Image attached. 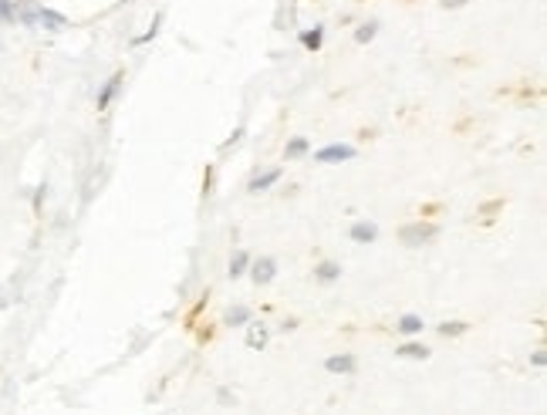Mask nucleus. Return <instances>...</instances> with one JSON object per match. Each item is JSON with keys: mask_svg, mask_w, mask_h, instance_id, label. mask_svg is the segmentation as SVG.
<instances>
[{"mask_svg": "<svg viewBox=\"0 0 547 415\" xmlns=\"http://www.w3.org/2000/svg\"><path fill=\"white\" fill-rule=\"evenodd\" d=\"M324 368H328L331 375H355V368H358V358H355L351 351H341V355H331V358H324Z\"/></svg>", "mask_w": 547, "mask_h": 415, "instance_id": "5", "label": "nucleus"}, {"mask_svg": "<svg viewBox=\"0 0 547 415\" xmlns=\"http://www.w3.org/2000/svg\"><path fill=\"white\" fill-rule=\"evenodd\" d=\"M247 274H250V281H254L257 287H267L274 277H277V260L274 257L250 260V270H247Z\"/></svg>", "mask_w": 547, "mask_h": 415, "instance_id": "3", "label": "nucleus"}, {"mask_svg": "<svg viewBox=\"0 0 547 415\" xmlns=\"http://www.w3.org/2000/svg\"><path fill=\"white\" fill-rule=\"evenodd\" d=\"M267 337H270L267 324H250V331H247V348H250V351H263V348H267Z\"/></svg>", "mask_w": 547, "mask_h": 415, "instance_id": "12", "label": "nucleus"}, {"mask_svg": "<svg viewBox=\"0 0 547 415\" xmlns=\"http://www.w3.org/2000/svg\"><path fill=\"white\" fill-rule=\"evenodd\" d=\"M534 364H537V368H544V364H547V355H544V351H537V355H534Z\"/></svg>", "mask_w": 547, "mask_h": 415, "instance_id": "23", "label": "nucleus"}, {"mask_svg": "<svg viewBox=\"0 0 547 415\" xmlns=\"http://www.w3.org/2000/svg\"><path fill=\"white\" fill-rule=\"evenodd\" d=\"M216 402H220V405H234L236 398L230 395V389H220V391H216Z\"/></svg>", "mask_w": 547, "mask_h": 415, "instance_id": "21", "label": "nucleus"}, {"mask_svg": "<svg viewBox=\"0 0 547 415\" xmlns=\"http://www.w3.org/2000/svg\"><path fill=\"white\" fill-rule=\"evenodd\" d=\"M308 152H311V142H308L304 135H294L284 145V159H304Z\"/></svg>", "mask_w": 547, "mask_h": 415, "instance_id": "14", "label": "nucleus"}, {"mask_svg": "<svg viewBox=\"0 0 547 415\" xmlns=\"http://www.w3.org/2000/svg\"><path fill=\"white\" fill-rule=\"evenodd\" d=\"M436 331H440L443 337H460V335H467L469 331V324L467 321H446V324H440Z\"/></svg>", "mask_w": 547, "mask_h": 415, "instance_id": "18", "label": "nucleus"}, {"mask_svg": "<svg viewBox=\"0 0 547 415\" xmlns=\"http://www.w3.org/2000/svg\"><path fill=\"white\" fill-rule=\"evenodd\" d=\"M281 176H284L281 169H263V173H257L254 179L247 182V189H250V193H267L270 186H277V182H281Z\"/></svg>", "mask_w": 547, "mask_h": 415, "instance_id": "7", "label": "nucleus"}, {"mask_svg": "<svg viewBox=\"0 0 547 415\" xmlns=\"http://www.w3.org/2000/svg\"><path fill=\"white\" fill-rule=\"evenodd\" d=\"M436 236H440V223H422V220L406 223V227L399 230V240H402L406 247H426V243H433Z\"/></svg>", "mask_w": 547, "mask_h": 415, "instance_id": "1", "label": "nucleus"}, {"mask_svg": "<svg viewBox=\"0 0 547 415\" xmlns=\"http://www.w3.org/2000/svg\"><path fill=\"white\" fill-rule=\"evenodd\" d=\"M348 236H351L355 243H375V240H379V227H375L372 220H358V223H351Z\"/></svg>", "mask_w": 547, "mask_h": 415, "instance_id": "8", "label": "nucleus"}, {"mask_svg": "<svg viewBox=\"0 0 547 415\" xmlns=\"http://www.w3.org/2000/svg\"><path fill=\"white\" fill-rule=\"evenodd\" d=\"M338 277H341V263H335V260H321L314 267V281H321V284H335Z\"/></svg>", "mask_w": 547, "mask_h": 415, "instance_id": "10", "label": "nucleus"}, {"mask_svg": "<svg viewBox=\"0 0 547 415\" xmlns=\"http://www.w3.org/2000/svg\"><path fill=\"white\" fill-rule=\"evenodd\" d=\"M159 24H162V17H156V21H153V27H149L142 37H135V44H146V41H153V37L159 34Z\"/></svg>", "mask_w": 547, "mask_h": 415, "instance_id": "20", "label": "nucleus"}, {"mask_svg": "<svg viewBox=\"0 0 547 415\" xmlns=\"http://www.w3.org/2000/svg\"><path fill=\"white\" fill-rule=\"evenodd\" d=\"M254 321V311L247 308V304H234L230 311L223 314V324H230V328H243V324H250Z\"/></svg>", "mask_w": 547, "mask_h": 415, "instance_id": "11", "label": "nucleus"}, {"mask_svg": "<svg viewBox=\"0 0 547 415\" xmlns=\"http://www.w3.org/2000/svg\"><path fill=\"white\" fill-rule=\"evenodd\" d=\"M379 37V21H365L362 27H355V44H372Z\"/></svg>", "mask_w": 547, "mask_h": 415, "instance_id": "17", "label": "nucleus"}, {"mask_svg": "<svg viewBox=\"0 0 547 415\" xmlns=\"http://www.w3.org/2000/svg\"><path fill=\"white\" fill-rule=\"evenodd\" d=\"M446 10H460V7H467V0H443Z\"/></svg>", "mask_w": 547, "mask_h": 415, "instance_id": "22", "label": "nucleus"}, {"mask_svg": "<svg viewBox=\"0 0 547 415\" xmlns=\"http://www.w3.org/2000/svg\"><path fill=\"white\" fill-rule=\"evenodd\" d=\"M301 44H304L308 51H321V44H324V27H321V24L308 27V30L301 34Z\"/></svg>", "mask_w": 547, "mask_h": 415, "instance_id": "15", "label": "nucleus"}, {"mask_svg": "<svg viewBox=\"0 0 547 415\" xmlns=\"http://www.w3.org/2000/svg\"><path fill=\"white\" fill-rule=\"evenodd\" d=\"M250 254H247V250H236L234 257H230V270H227V274H230V277H243V274H247V270H250Z\"/></svg>", "mask_w": 547, "mask_h": 415, "instance_id": "16", "label": "nucleus"}, {"mask_svg": "<svg viewBox=\"0 0 547 415\" xmlns=\"http://www.w3.org/2000/svg\"><path fill=\"white\" fill-rule=\"evenodd\" d=\"M122 81H125V75H122V71H115V75H112V78H108V81L102 85V88H98V98H95L98 112H105L108 105L115 102V95L122 91Z\"/></svg>", "mask_w": 547, "mask_h": 415, "instance_id": "4", "label": "nucleus"}, {"mask_svg": "<svg viewBox=\"0 0 547 415\" xmlns=\"http://www.w3.org/2000/svg\"><path fill=\"white\" fill-rule=\"evenodd\" d=\"M14 21V0H0V24Z\"/></svg>", "mask_w": 547, "mask_h": 415, "instance_id": "19", "label": "nucleus"}, {"mask_svg": "<svg viewBox=\"0 0 547 415\" xmlns=\"http://www.w3.org/2000/svg\"><path fill=\"white\" fill-rule=\"evenodd\" d=\"M395 355H399V358H413V362H426V358H429L433 351H429V348H426L422 341H416V337H413V341L399 344V348H395Z\"/></svg>", "mask_w": 547, "mask_h": 415, "instance_id": "9", "label": "nucleus"}, {"mask_svg": "<svg viewBox=\"0 0 547 415\" xmlns=\"http://www.w3.org/2000/svg\"><path fill=\"white\" fill-rule=\"evenodd\" d=\"M355 159V145H345V142H331L324 149L314 152V162H324V166H335V162H351Z\"/></svg>", "mask_w": 547, "mask_h": 415, "instance_id": "2", "label": "nucleus"}, {"mask_svg": "<svg viewBox=\"0 0 547 415\" xmlns=\"http://www.w3.org/2000/svg\"><path fill=\"white\" fill-rule=\"evenodd\" d=\"M37 27H44V30H64V27H68V17H64L61 10L41 3V10H37Z\"/></svg>", "mask_w": 547, "mask_h": 415, "instance_id": "6", "label": "nucleus"}, {"mask_svg": "<svg viewBox=\"0 0 547 415\" xmlns=\"http://www.w3.org/2000/svg\"><path fill=\"white\" fill-rule=\"evenodd\" d=\"M395 328H399L406 337H416V335H422V328H426V324H422V317H419V314H402Z\"/></svg>", "mask_w": 547, "mask_h": 415, "instance_id": "13", "label": "nucleus"}]
</instances>
